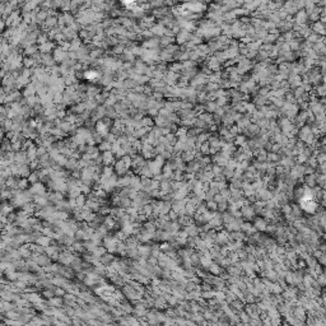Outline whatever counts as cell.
<instances>
[{"label": "cell", "mask_w": 326, "mask_h": 326, "mask_svg": "<svg viewBox=\"0 0 326 326\" xmlns=\"http://www.w3.org/2000/svg\"><path fill=\"white\" fill-rule=\"evenodd\" d=\"M187 203V198L181 199V200H172V205H171V209L173 212H176L178 215L180 214H186L185 212V205Z\"/></svg>", "instance_id": "6da1fadb"}, {"label": "cell", "mask_w": 326, "mask_h": 326, "mask_svg": "<svg viewBox=\"0 0 326 326\" xmlns=\"http://www.w3.org/2000/svg\"><path fill=\"white\" fill-rule=\"evenodd\" d=\"M239 210H241L242 218L246 219V220H252V219L255 218V215H256V213H255V210H254L252 205H250V204L241 206V209H239Z\"/></svg>", "instance_id": "7a4b0ae2"}, {"label": "cell", "mask_w": 326, "mask_h": 326, "mask_svg": "<svg viewBox=\"0 0 326 326\" xmlns=\"http://www.w3.org/2000/svg\"><path fill=\"white\" fill-rule=\"evenodd\" d=\"M215 242L218 245H227L229 242V237H228V231L226 228H222L219 231H217V237H215Z\"/></svg>", "instance_id": "3957f363"}, {"label": "cell", "mask_w": 326, "mask_h": 326, "mask_svg": "<svg viewBox=\"0 0 326 326\" xmlns=\"http://www.w3.org/2000/svg\"><path fill=\"white\" fill-rule=\"evenodd\" d=\"M255 220H254V227H255V229L257 231V232H265V228H266V226H268V223H269V220L268 219H265L264 218V217H261V218H254Z\"/></svg>", "instance_id": "277c9868"}, {"label": "cell", "mask_w": 326, "mask_h": 326, "mask_svg": "<svg viewBox=\"0 0 326 326\" xmlns=\"http://www.w3.org/2000/svg\"><path fill=\"white\" fill-rule=\"evenodd\" d=\"M199 169H201L200 165H199V162L196 159H194V161H190L186 163V167H185V172H187V173H195L198 172Z\"/></svg>", "instance_id": "5b68a950"}, {"label": "cell", "mask_w": 326, "mask_h": 326, "mask_svg": "<svg viewBox=\"0 0 326 326\" xmlns=\"http://www.w3.org/2000/svg\"><path fill=\"white\" fill-rule=\"evenodd\" d=\"M171 205H172V201L171 200H162L161 203H158L157 208L159 210V214H167L171 210Z\"/></svg>", "instance_id": "8992f818"}, {"label": "cell", "mask_w": 326, "mask_h": 326, "mask_svg": "<svg viewBox=\"0 0 326 326\" xmlns=\"http://www.w3.org/2000/svg\"><path fill=\"white\" fill-rule=\"evenodd\" d=\"M183 231L187 233L189 237H194V236H198L199 235V227H198V224H195L194 222L190 223V224H187V226H185L183 227Z\"/></svg>", "instance_id": "52a82bcc"}, {"label": "cell", "mask_w": 326, "mask_h": 326, "mask_svg": "<svg viewBox=\"0 0 326 326\" xmlns=\"http://www.w3.org/2000/svg\"><path fill=\"white\" fill-rule=\"evenodd\" d=\"M229 306H231L232 309H233V312H241L242 309L245 308V302L242 299H239V298H236V299H233L231 302Z\"/></svg>", "instance_id": "ba28073f"}, {"label": "cell", "mask_w": 326, "mask_h": 326, "mask_svg": "<svg viewBox=\"0 0 326 326\" xmlns=\"http://www.w3.org/2000/svg\"><path fill=\"white\" fill-rule=\"evenodd\" d=\"M177 223L180 224L181 227H185V226H187V224H190V223H192L194 222V219H192V217L191 215H187V214H180L177 217Z\"/></svg>", "instance_id": "9c48e42d"}, {"label": "cell", "mask_w": 326, "mask_h": 326, "mask_svg": "<svg viewBox=\"0 0 326 326\" xmlns=\"http://www.w3.org/2000/svg\"><path fill=\"white\" fill-rule=\"evenodd\" d=\"M241 231L243 232V233H245L246 236H251V235H254L255 232H256V229H255V227H254V224L250 223V222H243V223L241 224Z\"/></svg>", "instance_id": "30bf717a"}, {"label": "cell", "mask_w": 326, "mask_h": 326, "mask_svg": "<svg viewBox=\"0 0 326 326\" xmlns=\"http://www.w3.org/2000/svg\"><path fill=\"white\" fill-rule=\"evenodd\" d=\"M316 177L317 175L316 173H311V175H305L303 176V181L302 182H305L306 186H308V187H313V186H316Z\"/></svg>", "instance_id": "8fae6325"}, {"label": "cell", "mask_w": 326, "mask_h": 326, "mask_svg": "<svg viewBox=\"0 0 326 326\" xmlns=\"http://www.w3.org/2000/svg\"><path fill=\"white\" fill-rule=\"evenodd\" d=\"M195 149L194 150H183V152H181V154H180V157H181V159L185 162V163H187V162H190V161H194L195 159Z\"/></svg>", "instance_id": "7c38bea8"}, {"label": "cell", "mask_w": 326, "mask_h": 326, "mask_svg": "<svg viewBox=\"0 0 326 326\" xmlns=\"http://www.w3.org/2000/svg\"><path fill=\"white\" fill-rule=\"evenodd\" d=\"M222 271H223V268L219 265V264H217L215 261H212V264L208 268V273H210L213 275H219Z\"/></svg>", "instance_id": "4fadbf2b"}, {"label": "cell", "mask_w": 326, "mask_h": 326, "mask_svg": "<svg viewBox=\"0 0 326 326\" xmlns=\"http://www.w3.org/2000/svg\"><path fill=\"white\" fill-rule=\"evenodd\" d=\"M291 208H292V212L291 214L294 217V219H297V218H301V217H303V210L301 209L299 205L297 204H291Z\"/></svg>", "instance_id": "5bb4252c"}, {"label": "cell", "mask_w": 326, "mask_h": 326, "mask_svg": "<svg viewBox=\"0 0 326 326\" xmlns=\"http://www.w3.org/2000/svg\"><path fill=\"white\" fill-rule=\"evenodd\" d=\"M279 161H280V156H279L278 153H274V152H270L266 154V162H270V163H275V165H279Z\"/></svg>", "instance_id": "9a60e30c"}, {"label": "cell", "mask_w": 326, "mask_h": 326, "mask_svg": "<svg viewBox=\"0 0 326 326\" xmlns=\"http://www.w3.org/2000/svg\"><path fill=\"white\" fill-rule=\"evenodd\" d=\"M252 208L256 214H260V212L265 208V201L264 200H256L255 203H252Z\"/></svg>", "instance_id": "2e32d148"}, {"label": "cell", "mask_w": 326, "mask_h": 326, "mask_svg": "<svg viewBox=\"0 0 326 326\" xmlns=\"http://www.w3.org/2000/svg\"><path fill=\"white\" fill-rule=\"evenodd\" d=\"M238 317H239V321H241V324H248L251 320V317L250 315H248L245 309H242L241 312H238Z\"/></svg>", "instance_id": "e0dca14e"}, {"label": "cell", "mask_w": 326, "mask_h": 326, "mask_svg": "<svg viewBox=\"0 0 326 326\" xmlns=\"http://www.w3.org/2000/svg\"><path fill=\"white\" fill-rule=\"evenodd\" d=\"M199 152L201 154H204V156H209V152H210V145L209 143H201L200 144V148H199Z\"/></svg>", "instance_id": "ac0fdd59"}, {"label": "cell", "mask_w": 326, "mask_h": 326, "mask_svg": "<svg viewBox=\"0 0 326 326\" xmlns=\"http://www.w3.org/2000/svg\"><path fill=\"white\" fill-rule=\"evenodd\" d=\"M222 175L226 177V180H231V178L233 177V169L227 167V166H224L223 167V171H222Z\"/></svg>", "instance_id": "d6986e66"}, {"label": "cell", "mask_w": 326, "mask_h": 326, "mask_svg": "<svg viewBox=\"0 0 326 326\" xmlns=\"http://www.w3.org/2000/svg\"><path fill=\"white\" fill-rule=\"evenodd\" d=\"M228 210V201L224 200L222 203H218L217 204V212L219 213H223V212H227Z\"/></svg>", "instance_id": "ffe728a7"}, {"label": "cell", "mask_w": 326, "mask_h": 326, "mask_svg": "<svg viewBox=\"0 0 326 326\" xmlns=\"http://www.w3.org/2000/svg\"><path fill=\"white\" fill-rule=\"evenodd\" d=\"M199 288H200V291L201 292H206V291H214V288H213V285L210 284V283H208V282H201L200 284H199Z\"/></svg>", "instance_id": "44dd1931"}, {"label": "cell", "mask_w": 326, "mask_h": 326, "mask_svg": "<svg viewBox=\"0 0 326 326\" xmlns=\"http://www.w3.org/2000/svg\"><path fill=\"white\" fill-rule=\"evenodd\" d=\"M195 210H196V208L191 203H189V201H187V203H186V205H185V212H186V214L192 217L194 213H195Z\"/></svg>", "instance_id": "7402d4cb"}, {"label": "cell", "mask_w": 326, "mask_h": 326, "mask_svg": "<svg viewBox=\"0 0 326 326\" xmlns=\"http://www.w3.org/2000/svg\"><path fill=\"white\" fill-rule=\"evenodd\" d=\"M222 171H223V167H220V166H218V165H215V163H213V167H212V173L214 175V177H217V176L222 175Z\"/></svg>", "instance_id": "603a6c76"}, {"label": "cell", "mask_w": 326, "mask_h": 326, "mask_svg": "<svg viewBox=\"0 0 326 326\" xmlns=\"http://www.w3.org/2000/svg\"><path fill=\"white\" fill-rule=\"evenodd\" d=\"M139 252H140V255L143 256V257H148V256L150 255V246L140 247V248H139Z\"/></svg>", "instance_id": "cb8c5ba5"}, {"label": "cell", "mask_w": 326, "mask_h": 326, "mask_svg": "<svg viewBox=\"0 0 326 326\" xmlns=\"http://www.w3.org/2000/svg\"><path fill=\"white\" fill-rule=\"evenodd\" d=\"M206 209L208 210H210V212H217V203L214 200H209V201H206Z\"/></svg>", "instance_id": "d4e9b609"}, {"label": "cell", "mask_w": 326, "mask_h": 326, "mask_svg": "<svg viewBox=\"0 0 326 326\" xmlns=\"http://www.w3.org/2000/svg\"><path fill=\"white\" fill-rule=\"evenodd\" d=\"M316 280H317V283H319L321 287H325V284H326V276H325V274L324 273L319 274V275L316 276Z\"/></svg>", "instance_id": "484cf974"}, {"label": "cell", "mask_w": 326, "mask_h": 326, "mask_svg": "<svg viewBox=\"0 0 326 326\" xmlns=\"http://www.w3.org/2000/svg\"><path fill=\"white\" fill-rule=\"evenodd\" d=\"M235 144H237V145H241L242 148H243V146L246 145V138H245V136H242V135L236 136V143H235Z\"/></svg>", "instance_id": "4316f807"}, {"label": "cell", "mask_w": 326, "mask_h": 326, "mask_svg": "<svg viewBox=\"0 0 326 326\" xmlns=\"http://www.w3.org/2000/svg\"><path fill=\"white\" fill-rule=\"evenodd\" d=\"M227 167H229V168H232V169L237 168V167H238V161H236L235 158H229V161H228V163H227Z\"/></svg>", "instance_id": "83f0119b"}, {"label": "cell", "mask_w": 326, "mask_h": 326, "mask_svg": "<svg viewBox=\"0 0 326 326\" xmlns=\"http://www.w3.org/2000/svg\"><path fill=\"white\" fill-rule=\"evenodd\" d=\"M219 194H220V195H222L224 199H226V200H228V199L231 198V191H229V189H228V187H226V189L220 190V191H219Z\"/></svg>", "instance_id": "f1b7e54d"}, {"label": "cell", "mask_w": 326, "mask_h": 326, "mask_svg": "<svg viewBox=\"0 0 326 326\" xmlns=\"http://www.w3.org/2000/svg\"><path fill=\"white\" fill-rule=\"evenodd\" d=\"M316 260H317V262H319L320 265L325 266V264H326V254H325V252H322V254H321V255H320V256H319V257H317Z\"/></svg>", "instance_id": "f546056e"}, {"label": "cell", "mask_w": 326, "mask_h": 326, "mask_svg": "<svg viewBox=\"0 0 326 326\" xmlns=\"http://www.w3.org/2000/svg\"><path fill=\"white\" fill-rule=\"evenodd\" d=\"M167 217H168V219H169V220H176V219H177V217H178V214H177L176 212H173L172 209H171V210L167 213Z\"/></svg>", "instance_id": "4dcf8cb0"}, {"label": "cell", "mask_w": 326, "mask_h": 326, "mask_svg": "<svg viewBox=\"0 0 326 326\" xmlns=\"http://www.w3.org/2000/svg\"><path fill=\"white\" fill-rule=\"evenodd\" d=\"M213 200L215 201V203H217V204H218V203H222V201H224V200H226V199H224V198H223V196L220 195V194L218 192V194H215V195H214V198H213Z\"/></svg>", "instance_id": "1f68e13d"}, {"label": "cell", "mask_w": 326, "mask_h": 326, "mask_svg": "<svg viewBox=\"0 0 326 326\" xmlns=\"http://www.w3.org/2000/svg\"><path fill=\"white\" fill-rule=\"evenodd\" d=\"M206 139H209V135L208 134H204V133H201L199 135V139H198V143H204Z\"/></svg>", "instance_id": "d6a6232c"}, {"label": "cell", "mask_w": 326, "mask_h": 326, "mask_svg": "<svg viewBox=\"0 0 326 326\" xmlns=\"http://www.w3.org/2000/svg\"><path fill=\"white\" fill-rule=\"evenodd\" d=\"M186 133H187V131H186V129H180L177 131V136L178 138H186Z\"/></svg>", "instance_id": "836d02e7"}, {"label": "cell", "mask_w": 326, "mask_h": 326, "mask_svg": "<svg viewBox=\"0 0 326 326\" xmlns=\"http://www.w3.org/2000/svg\"><path fill=\"white\" fill-rule=\"evenodd\" d=\"M201 190L206 192L209 190V182H201Z\"/></svg>", "instance_id": "e575fe53"}, {"label": "cell", "mask_w": 326, "mask_h": 326, "mask_svg": "<svg viewBox=\"0 0 326 326\" xmlns=\"http://www.w3.org/2000/svg\"><path fill=\"white\" fill-rule=\"evenodd\" d=\"M206 108H208L209 111H214V110H215V105H214V103H209V105L206 106Z\"/></svg>", "instance_id": "d590c367"}, {"label": "cell", "mask_w": 326, "mask_h": 326, "mask_svg": "<svg viewBox=\"0 0 326 326\" xmlns=\"http://www.w3.org/2000/svg\"><path fill=\"white\" fill-rule=\"evenodd\" d=\"M78 203H79V205H83V203H84V199H83L82 196H79V198H78Z\"/></svg>", "instance_id": "8d00e7d4"}]
</instances>
